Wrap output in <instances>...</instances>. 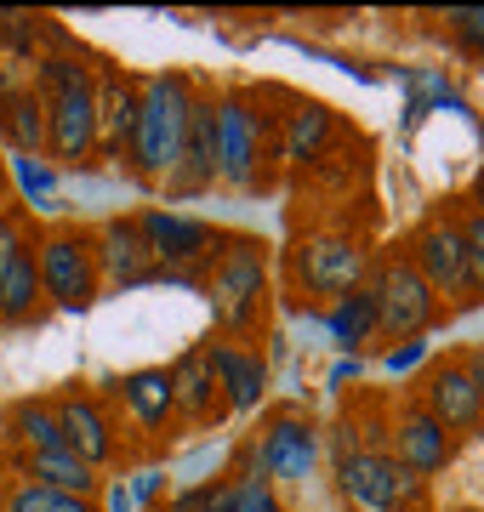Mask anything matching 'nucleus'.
Instances as JSON below:
<instances>
[{"mask_svg": "<svg viewBox=\"0 0 484 512\" xmlns=\"http://www.w3.org/2000/svg\"><path fill=\"white\" fill-rule=\"evenodd\" d=\"M188 114H194V86L188 74H154L143 80V109H137V131H131L126 160L143 183H166L177 154L188 137Z\"/></svg>", "mask_w": 484, "mask_h": 512, "instance_id": "1", "label": "nucleus"}, {"mask_svg": "<svg viewBox=\"0 0 484 512\" xmlns=\"http://www.w3.org/2000/svg\"><path fill=\"white\" fill-rule=\"evenodd\" d=\"M35 256H40V291L52 296L63 313H86L97 302L103 268H97L92 228H52L35 245Z\"/></svg>", "mask_w": 484, "mask_h": 512, "instance_id": "2", "label": "nucleus"}, {"mask_svg": "<svg viewBox=\"0 0 484 512\" xmlns=\"http://www.w3.org/2000/svg\"><path fill=\"white\" fill-rule=\"evenodd\" d=\"M336 490L359 512H416L422 478L405 473L388 450H348L336 456Z\"/></svg>", "mask_w": 484, "mask_h": 512, "instance_id": "3", "label": "nucleus"}, {"mask_svg": "<svg viewBox=\"0 0 484 512\" xmlns=\"http://www.w3.org/2000/svg\"><path fill=\"white\" fill-rule=\"evenodd\" d=\"M228 251H217L211 268V308L228 330H245L262 313V274H268V245L251 234L223 239Z\"/></svg>", "mask_w": 484, "mask_h": 512, "instance_id": "4", "label": "nucleus"}, {"mask_svg": "<svg viewBox=\"0 0 484 512\" xmlns=\"http://www.w3.org/2000/svg\"><path fill=\"white\" fill-rule=\"evenodd\" d=\"M137 234L149 245L154 268L171 274V279H194V268H200V262H217V245L228 239V234H217L211 222L177 217V211H143V217H137Z\"/></svg>", "mask_w": 484, "mask_h": 512, "instance_id": "5", "label": "nucleus"}, {"mask_svg": "<svg viewBox=\"0 0 484 512\" xmlns=\"http://www.w3.org/2000/svg\"><path fill=\"white\" fill-rule=\"evenodd\" d=\"M376 330H388V336H416V330L433 325V313H439V296L422 274H416V262L410 256H388L382 262V274H376Z\"/></svg>", "mask_w": 484, "mask_h": 512, "instance_id": "6", "label": "nucleus"}, {"mask_svg": "<svg viewBox=\"0 0 484 512\" xmlns=\"http://www.w3.org/2000/svg\"><path fill=\"white\" fill-rule=\"evenodd\" d=\"M262 114L251 109L245 92H228L217 97V183H234V188H251L262 171Z\"/></svg>", "mask_w": 484, "mask_h": 512, "instance_id": "7", "label": "nucleus"}, {"mask_svg": "<svg viewBox=\"0 0 484 512\" xmlns=\"http://www.w3.org/2000/svg\"><path fill=\"white\" fill-rule=\"evenodd\" d=\"M97 143H103V126H97V86H75L46 103V154L63 165L92 160Z\"/></svg>", "mask_w": 484, "mask_h": 512, "instance_id": "8", "label": "nucleus"}, {"mask_svg": "<svg viewBox=\"0 0 484 512\" xmlns=\"http://www.w3.org/2000/svg\"><path fill=\"white\" fill-rule=\"evenodd\" d=\"M410 262L416 274L433 285V296H473V274H467V239H462V222H428L416 245H410Z\"/></svg>", "mask_w": 484, "mask_h": 512, "instance_id": "9", "label": "nucleus"}, {"mask_svg": "<svg viewBox=\"0 0 484 512\" xmlns=\"http://www.w3.org/2000/svg\"><path fill=\"white\" fill-rule=\"evenodd\" d=\"M217 183V97H194V114H188V137H183V154L171 165L166 177V194L188 200V194H205Z\"/></svg>", "mask_w": 484, "mask_h": 512, "instance_id": "10", "label": "nucleus"}, {"mask_svg": "<svg viewBox=\"0 0 484 512\" xmlns=\"http://www.w3.org/2000/svg\"><path fill=\"white\" fill-rule=\"evenodd\" d=\"M422 410H428L445 433H473L484 421V404H479V393H473V382H467L462 359H445V365H433L428 376H422Z\"/></svg>", "mask_w": 484, "mask_h": 512, "instance_id": "11", "label": "nucleus"}, {"mask_svg": "<svg viewBox=\"0 0 484 512\" xmlns=\"http://www.w3.org/2000/svg\"><path fill=\"white\" fill-rule=\"evenodd\" d=\"M52 410H57L63 450H75L86 467H103V461H114V421L103 416V404H97L92 393H63Z\"/></svg>", "mask_w": 484, "mask_h": 512, "instance_id": "12", "label": "nucleus"}, {"mask_svg": "<svg viewBox=\"0 0 484 512\" xmlns=\"http://www.w3.org/2000/svg\"><path fill=\"white\" fill-rule=\"evenodd\" d=\"M450 456H456V439H450L422 404H410L405 416H399V427H393V461H399L405 473L428 478V473H439Z\"/></svg>", "mask_w": 484, "mask_h": 512, "instance_id": "13", "label": "nucleus"}, {"mask_svg": "<svg viewBox=\"0 0 484 512\" xmlns=\"http://www.w3.org/2000/svg\"><path fill=\"white\" fill-rule=\"evenodd\" d=\"M205 359H211V376L223 387L228 410H251L268 393V359L251 348H234V342H205Z\"/></svg>", "mask_w": 484, "mask_h": 512, "instance_id": "14", "label": "nucleus"}, {"mask_svg": "<svg viewBox=\"0 0 484 512\" xmlns=\"http://www.w3.org/2000/svg\"><path fill=\"white\" fill-rule=\"evenodd\" d=\"M359 274H365V251L348 245V239H314L302 245V285L319 296H348L359 291Z\"/></svg>", "mask_w": 484, "mask_h": 512, "instance_id": "15", "label": "nucleus"}, {"mask_svg": "<svg viewBox=\"0 0 484 512\" xmlns=\"http://www.w3.org/2000/svg\"><path fill=\"white\" fill-rule=\"evenodd\" d=\"M97 268L109 279H120V285H143V279H154L160 268H154L149 245H143V234H137V222L131 217H109L103 228H97Z\"/></svg>", "mask_w": 484, "mask_h": 512, "instance_id": "16", "label": "nucleus"}, {"mask_svg": "<svg viewBox=\"0 0 484 512\" xmlns=\"http://www.w3.org/2000/svg\"><path fill=\"white\" fill-rule=\"evenodd\" d=\"M137 109H143V86L126 74H103L97 86V126H103V154H126L131 131H137Z\"/></svg>", "mask_w": 484, "mask_h": 512, "instance_id": "17", "label": "nucleus"}, {"mask_svg": "<svg viewBox=\"0 0 484 512\" xmlns=\"http://www.w3.org/2000/svg\"><path fill=\"white\" fill-rule=\"evenodd\" d=\"M171 387H177V410H183L188 421H211L223 416V387H217V376H211V359H205V348L183 353L177 365H171Z\"/></svg>", "mask_w": 484, "mask_h": 512, "instance_id": "18", "label": "nucleus"}, {"mask_svg": "<svg viewBox=\"0 0 484 512\" xmlns=\"http://www.w3.org/2000/svg\"><path fill=\"white\" fill-rule=\"evenodd\" d=\"M23 484H40V490H63V495H86L97 501V467L75 456V450H35V456H23Z\"/></svg>", "mask_w": 484, "mask_h": 512, "instance_id": "19", "label": "nucleus"}, {"mask_svg": "<svg viewBox=\"0 0 484 512\" xmlns=\"http://www.w3.org/2000/svg\"><path fill=\"white\" fill-rule=\"evenodd\" d=\"M0 143L12 148V154L46 148V103H40L35 86H18V92L0 97Z\"/></svg>", "mask_w": 484, "mask_h": 512, "instance_id": "20", "label": "nucleus"}, {"mask_svg": "<svg viewBox=\"0 0 484 512\" xmlns=\"http://www.w3.org/2000/svg\"><path fill=\"white\" fill-rule=\"evenodd\" d=\"M40 256L35 245H23L12 262H6V274H0V325H23V319H35L40 313Z\"/></svg>", "mask_w": 484, "mask_h": 512, "instance_id": "21", "label": "nucleus"}, {"mask_svg": "<svg viewBox=\"0 0 484 512\" xmlns=\"http://www.w3.org/2000/svg\"><path fill=\"white\" fill-rule=\"evenodd\" d=\"M126 404L131 416L143 421V427H166L177 416V387H171V370L149 365V370H131L126 376Z\"/></svg>", "mask_w": 484, "mask_h": 512, "instance_id": "22", "label": "nucleus"}, {"mask_svg": "<svg viewBox=\"0 0 484 512\" xmlns=\"http://www.w3.org/2000/svg\"><path fill=\"white\" fill-rule=\"evenodd\" d=\"M308 461H314V427H302V421L285 416L280 427L262 439V473L297 478V473H308Z\"/></svg>", "mask_w": 484, "mask_h": 512, "instance_id": "23", "label": "nucleus"}, {"mask_svg": "<svg viewBox=\"0 0 484 512\" xmlns=\"http://www.w3.org/2000/svg\"><path fill=\"white\" fill-rule=\"evenodd\" d=\"M6 439L18 444L23 456H35V450H57L63 433H57V410L46 399H18L6 410Z\"/></svg>", "mask_w": 484, "mask_h": 512, "instance_id": "24", "label": "nucleus"}, {"mask_svg": "<svg viewBox=\"0 0 484 512\" xmlns=\"http://www.w3.org/2000/svg\"><path fill=\"white\" fill-rule=\"evenodd\" d=\"M325 131H331V109L302 103L297 114H285V154L291 160H314L319 143H325Z\"/></svg>", "mask_w": 484, "mask_h": 512, "instance_id": "25", "label": "nucleus"}, {"mask_svg": "<svg viewBox=\"0 0 484 512\" xmlns=\"http://www.w3.org/2000/svg\"><path fill=\"white\" fill-rule=\"evenodd\" d=\"M331 330H336V342H365L376 330V296L371 291H348L342 302H336V313H331Z\"/></svg>", "mask_w": 484, "mask_h": 512, "instance_id": "26", "label": "nucleus"}, {"mask_svg": "<svg viewBox=\"0 0 484 512\" xmlns=\"http://www.w3.org/2000/svg\"><path fill=\"white\" fill-rule=\"evenodd\" d=\"M6 512H103L86 495H63V490H40V484H18L6 495Z\"/></svg>", "mask_w": 484, "mask_h": 512, "instance_id": "27", "label": "nucleus"}, {"mask_svg": "<svg viewBox=\"0 0 484 512\" xmlns=\"http://www.w3.org/2000/svg\"><path fill=\"white\" fill-rule=\"evenodd\" d=\"M240 501V484H200V490H183L177 501H166L160 512H234Z\"/></svg>", "mask_w": 484, "mask_h": 512, "instance_id": "28", "label": "nucleus"}, {"mask_svg": "<svg viewBox=\"0 0 484 512\" xmlns=\"http://www.w3.org/2000/svg\"><path fill=\"white\" fill-rule=\"evenodd\" d=\"M462 239H467V274H473V296H484V217H479V211L462 222Z\"/></svg>", "mask_w": 484, "mask_h": 512, "instance_id": "29", "label": "nucleus"}, {"mask_svg": "<svg viewBox=\"0 0 484 512\" xmlns=\"http://www.w3.org/2000/svg\"><path fill=\"white\" fill-rule=\"evenodd\" d=\"M450 23H456V40H462V46H473V52H484V6H467V12H450Z\"/></svg>", "mask_w": 484, "mask_h": 512, "instance_id": "30", "label": "nucleus"}, {"mask_svg": "<svg viewBox=\"0 0 484 512\" xmlns=\"http://www.w3.org/2000/svg\"><path fill=\"white\" fill-rule=\"evenodd\" d=\"M23 245H29V239H23V228H18V222H6V228H0V274H6V262H12Z\"/></svg>", "mask_w": 484, "mask_h": 512, "instance_id": "31", "label": "nucleus"}, {"mask_svg": "<svg viewBox=\"0 0 484 512\" xmlns=\"http://www.w3.org/2000/svg\"><path fill=\"white\" fill-rule=\"evenodd\" d=\"M462 370H467V382H473V393H479V404H484V348L462 353Z\"/></svg>", "mask_w": 484, "mask_h": 512, "instance_id": "32", "label": "nucleus"}, {"mask_svg": "<svg viewBox=\"0 0 484 512\" xmlns=\"http://www.w3.org/2000/svg\"><path fill=\"white\" fill-rule=\"evenodd\" d=\"M6 205H12V188L0 183V228H6Z\"/></svg>", "mask_w": 484, "mask_h": 512, "instance_id": "33", "label": "nucleus"}, {"mask_svg": "<svg viewBox=\"0 0 484 512\" xmlns=\"http://www.w3.org/2000/svg\"><path fill=\"white\" fill-rule=\"evenodd\" d=\"M479 217H484V171H479Z\"/></svg>", "mask_w": 484, "mask_h": 512, "instance_id": "34", "label": "nucleus"}, {"mask_svg": "<svg viewBox=\"0 0 484 512\" xmlns=\"http://www.w3.org/2000/svg\"><path fill=\"white\" fill-rule=\"evenodd\" d=\"M467 512H479V507H467Z\"/></svg>", "mask_w": 484, "mask_h": 512, "instance_id": "35", "label": "nucleus"}, {"mask_svg": "<svg viewBox=\"0 0 484 512\" xmlns=\"http://www.w3.org/2000/svg\"><path fill=\"white\" fill-rule=\"evenodd\" d=\"M479 512H484V507H479Z\"/></svg>", "mask_w": 484, "mask_h": 512, "instance_id": "36", "label": "nucleus"}]
</instances>
